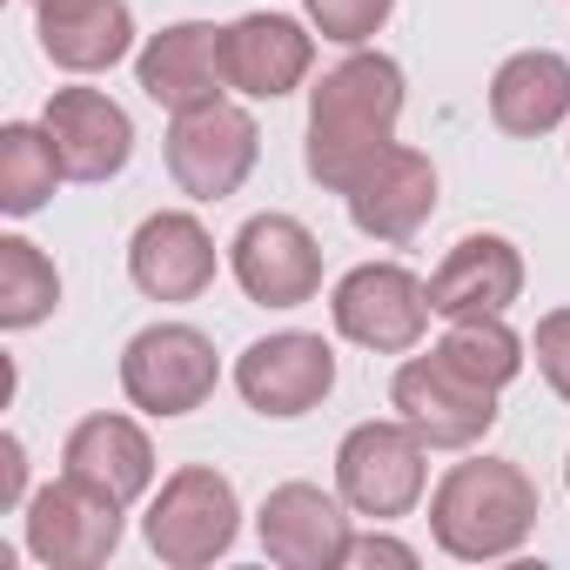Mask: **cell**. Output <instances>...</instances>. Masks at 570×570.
I'll return each instance as SVG.
<instances>
[{
  "mask_svg": "<svg viewBox=\"0 0 570 570\" xmlns=\"http://www.w3.org/2000/svg\"><path fill=\"white\" fill-rule=\"evenodd\" d=\"M403 121V68L390 55H350L309 88V135H303V168L316 188L350 195L356 175L396 148Z\"/></svg>",
  "mask_w": 570,
  "mask_h": 570,
  "instance_id": "cell-1",
  "label": "cell"
},
{
  "mask_svg": "<svg viewBox=\"0 0 570 570\" xmlns=\"http://www.w3.org/2000/svg\"><path fill=\"white\" fill-rule=\"evenodd\" d=\"M543 503L537 483L510 463V456H470L450 463V476L430 497V537L443 557L456 563H490V557H517L537 530Z\"/></svg>",
  "mask_w": 570,
  "mask_h": 570,
  "instance_id": "cell-2",
  "label": "cell"
},
{
  "mask_svg": "<svg viewBox=\"0 0 570 570\" xmlns=\"http://www.w3.org/2000/svg\"><path fill=\"white\" fill-rule=\"evenodd\" d=\"M161 161H168V175H175L181 195L222 202V195H235V188L255 175V161H262V128H255L248 108L208 101V108H188V115L168 121Z\"/></svg>",
  "mask_w": 570,
  "mask_h": 570,
  "instance_id": "cell-3",
  "label": "cell"
},
{
  "mask_svg": "<svg viewBox=\"0 0 570 570\" xmlns=\"http://www.w3.org/2000/svg\"><path fill=\"white\" fill-rule=\"evenodd\" d=\"M148 550L175 570H202L215 557H228L235 530H242V503H235V483L208 463H188L161 483V497L148 503Z\"/></svg>",
  "mask_w": 570,
  "mask_h": 570,
  "instance_id": "cell-4",
  "label": "cell"
},
{
  "mask_svg": "<svg viewBox=\"0 0 570 570\" xmlns=\"http://www.w3.org/2000/svg\"><path fill=\"white\" fill-rule=\"evenodd\" d=\"M423 436L396 416V423H356L336 450V497L356 510V517H376V523H396L416 510L423 483H430V463H423Z\"/></svg>",
  "mask_w": 570,
  "mask_h": 570,
  "instance_id": "cell-5",
  "label": "cell"
},
{
  "mask_svg": "<svg viewBox=\"0 0 570 570\" xmlns=\"http://www.w3.org/2000/svg\"><path fill=\"white\" fill-rule=\"evenodd\" d=\"M430 282L410 275L403 262H363L336 282L330 296V323L336 336H350L356 350H376V356H403L423 343L430 330Z\"/></svg>",
  "mask_w": 570,
  "mask_h": 570,
  "instance_id": "cell-6",
  "label": "cell"
},
{
  "mask_svg": "<svg viewBox=\"0 0 570 570\" xmlns=\"http://www.w3.org/2000/svg\"><path fill=\"white\" fill-rule=\"evenodd\" d=\"M215 383H222L215 343L188 323H155L121 350V390L148 416H188L215 396Z\"/></svg>",
  "mask_w": 570,
  "mask_h": 570,
  "instance_id": "cell-7",
  "label": "cell"
},
{
  "mask_svg": "<svg viewBox=\"0 0 570 570\" xmlns=\"http://www.w3.org/2000/svg\"><path fill=\"white\" fill-rule=\"evenodd\" d=\"M390 403L396 416L430 443V450H476L490 430H497V390L470 383L456 363H443L436 350L430 356H410L390 383Z\"/></svg>",
  "mask_w": 570,
  "mask_h": 570,
  "instance_id": "cell-8",
  "label": "cell"
},
{
  "mask_svg": "<svg viewBox=\"0 0 570 570\" xmlns=\"http://www.w3.org/2000/svg\"><path fill=\"white\" fill-rule=\"evenodd\" d=\"M228 268L242 296L262 309H303L323 289V242L296 215H248L228 242Z\"/></svg>",
  "mask_w": 570,
  "mask_h": 570,
  "instance_id": "cell-9",
  "label": "cell"
},
{
  "mask_svg": "<svg viewBox=\"0 0 570 570\" xmlns=\"http://www.w3.org/2000/svg\"><path fill=\"white\" fill-rule=\"evenodd\" d=\"M235 390L255 416H309L330 390H336V350L309 330H282V336H262L235 356Z\"/></svg>",
  "mask_w": 570,
  "mask_h": 570,
  "instance_id": "cell-10",
  "label": "cell"
},
{
  "mask_svg": "<svg viewBox=\"0 0 570 570\" xmlns=\"http://www.w3.org/2000/svg\"><path fill=\"white\" fill-rule=\"evenodd\" d=\"M121 543V503L88 490L81 476H55L28 497V550L48 570H95Z\"/></svg>",
  "mask_w": 570,
  "mask_h": 570,
  "instance_id": "cell-11",
  "label": "cell"
},
{
  "mask_svg": "<svg viewBox=\"0 0 570 570\" xmlns=\"http://www.w3.org/2000/svg\"><path fill=\"white\" fill-rule=\"evenodd\" d=\"M350 503L316 483H275L255 510V537L282 570H343L350 563Z\"/></svg>",
  "mask_w": 570,
  "mask_h": 570,
  "instance_id": "cell-12",
  "label": "cell"
},
{
  "mask_svg": "<svg viewBox=\"0 0 570 570\" xmlns=\"http://www.w3.org/2000/svg\"><path fill=\"white\" fill-rule=\"evenodd\" d=\"M222 68H228V88L248 101L296 95L316 68V35L289 14H242L222 28Z\"/></svg>",
  "mask_w": 570,
  "mask_h": 570,
  "instance_id": "cell-13",
  "label": "cell"
},
{
  "mask_svg": "<svg viewBox=\"0 0 570 570\" xmlns=\"http://www.w3.org/2000/svg\"><path fill=\"white\" fill-rule=\"evenodd\" d=\"M128 275L148 303H195L215 282V235L188 208H161L128 242Z\"/></svg>",
  "mask_w": 570,
  "mask_h": 570,
  "instance_id": "cell-14",
  "label": "cell"
},
{
  "mask_svg": "<svg viewBox=\"0 0 570 570\" xmlns=\"http://www.w3.org/2000/svg\"><path fill=\"white\" fill-rule=\"evenodd\" d=\"M135 81L155 108L168 115H188V108H208L222 101L228 88V68H222V28L208 21H175L161 28L141 55H135Z\"/></svg>",
  "mask_w": 570,
  "mask_h": 570,
  "instance_id": "cell-15",
  "label": "cell"
},
{
  "mask_svg": "<svg viewBox=\"0 0 570 570\" xmlns=\"http://www.w3.org/2000/svg\"><path fill=\"white\" fill-rule=\"evenodd\" d=\"M41 128L55 135L68 181H108V175H121L128 155H135V121H128V108L108 101L101 88H55Z\"/></svg>",
  "mask_w": 570,
  "mask_h": 570,
  "instance_id": "cell-16",
  "label": "cell"
},
{
  "mask_svg": "<svg viewBox=\"0 0 570 570\" xmlns=\"http://www.w3.org/2000/svg\"><path fill=\"white\" fill-rule=\"evenodd\" d=\"M343 202H350V222H356L370 242H410V235L436 215V168H430V155H416V148H383V155L356 175V188H350Z\"/></svg>",
  "mask_w": 570,
  "mask_h": 570,
  "instance_id": "cell-17",
  "label": "cell"
},
{
  "mask_svg": "<svg viewBox=\"0 0 570 570\" xmlns=\"http://www.w3.org/2000/svg\"><path fill=\"white\" fill-rule=\"evenodd\" d=\"M523 296V255L517 242L503 235H463L436 275H430V309L443 323H463V316H503L510 303Z\"/></svg>",
  "mask_w": 570,
  "mask_h": 570,
  "instance_id": "cell-18",
  "label": "cell"
},
{
  "mask_svg": "<svg viewBox=\"0 0 570 570\" xmlns=\"http://www.w3.org/2000/svg\"><path fill=\"white\" fill-rule=\"evenodd\" d=\"M61 470L128 510V503H141L148 483H155V443H148V430H141L135 416H108V410H101V416H81V423L68 430Z\"/></svg>",
  "mask_w": 570,
  "mask_h": 570,
  "instance_id": "cell-19",
  "label": "cell"
},
{
  "mask_svg": "<svg viewBox=\"0 0 570 570\" xmlns=\"http://www.w3.org/2000/svg\"><path fill=\"white\" fill-rule=\"evenodd\" d=\"M41 55L68 75H108L135 48V14L128 0H35Z\"/></svg>",
  "mask_w": 570,
  "mask_h": 570,
  "instance_id": "cell-20",
  "label": "cell"
},
{
  "mask_svg": "<svg viewBox=\"0 0 570 570\" xmlns=\"http://www.w3.org/2000/svg\"><path fill=\"white\" fill-rule=\"evenodd\" d=\"M490 121L517 141H537L570 121V61L550 48H523L490 81Z\"/></svg>",
  "mask_w": 570,
  "mask_h": 570,
  "instance_id": "cell-21",
  "label": "cell"
},
{
  "mask_svg": "<svg viewBox=\"0 0 570 570\" xmlns=\"http://www.w3.org/2000/svg\"><path fill=\"white\" fill-rule=\"evenodd\" d=\"M55 181H68V168H61V148L48 128H35V121L0 128V208L35 215V208H48Z\"/></svg>",
  "mask_w": 570,
  "mask_h": 570,
  "instance_id": "cell-22",
  "label": "cell"
},
{
  "mask_svg": "<svg viewBox=\"0 0 570 570\" xmlns=\"http://www.w3.org/2000/svg\"><path fill=\"white\" fill-rule=\"evenodd\" d=\"M61 303V268L28 242V235H0V330H35Z\"/></svg>",
  "mask_w": 570,
  "mask_h": 570,
  "instance_id": "cell-23",
  "label": "cell"
},
{
  "mask_svg": "<svg viewBox=\"0 0 570 570\" xmlns=\"http://www.w3.org/2000/svg\"><path fill=\"white\" fill-rule=\"evenodd\" d=\"M436 356L443 363H456L470 383H483V390H503V383H517V370H523V343H517V330L503 323V316H463V323H450V336L436 343Z\"/></svg>",
  "mask_w": 570,
  "mask_h": 570,
  "instance_id": "cell-24",
  "label": "cell"
},
{
  "mask_svg": "<svg viewBox=\"0 0 570 570\" xmlns=\"http://www.w3.org/2000/svg\"><path fill=\"white\" fill-rule=\"evenodd\" d=\"M390 14H396V0H309V28L336 48H363L370 35H383Z\"/></svg>",
  "mask_w": 570,
  "mask_h": 570,
  "instance_id": "cell-25",
  "label": "cell"
},
{
  "mask_svg": "<svg viewBox=\"0 0 570 570\" xmlns=\"http://www.w3.org/2000/svg\"><path fill=\"white\" fill-rule=\"evenodd\" d=\"M530 350H537V370H543V383L570 403V309H550V316H537V336H530Z\"/></svg>",
  "mask_w": 570,
  "mask_h": 570,
  "instance_id": "cell-26",
  "label": "cell"
},
{
  "mask_svg": "<svg viewBox=\"0 0 570 570\" xmlns=\"http://www.w3.org/2000/svg\"><path fill=\"white\" fill-rule=\"evenodd\" d=\"M28 450L21 436H0V510H28Z\"/></svg>",
  "mask_w": 570,
  "mask_h": 570,
  "instance_id": "cell-27",
  "label": "cell"
},
{
  "mask_svg": "<svg viewBox=\"0 0 570 570\" xmlns=\"http://www.w3.org/2000/svg\"><path fill=\"white\" fill-rule=\"evenodd\" d=\"M350 563H396V570H416V550L370 530V537H350Z\"/></svg>",
  "mask_w": 570,
  "mask_h": 570,
  "instance_id": "cell-28",
  "label": "cell"
},
{
  "mask_svg": "<svg viewBox=\"0 0 570 570\" xmlns=\"http://www.w3.org/2000/svg\"><path fill=\"white\" fill-rule=\"evenodd\" d=\"M563 483H570V463H563Z\"/></svg>",
  "mask_w": 570,
  "mask_h": 570,
  "instance_id": "cell-29",
  "label": "cell"
}]
</instances>
